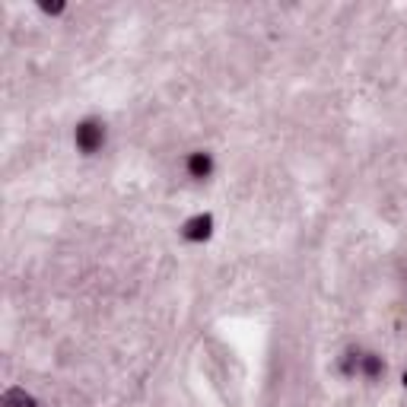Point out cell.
<instances>
[{
  "mask_svg": "<svg viewBox=\"0 0 407 407\" xmlns=\"http://www.w3.org/2000/svg\"><path fill=\"white\" fill-rule=\"evenodd\" d=\"M74 143L83 156H96L105 147V124L99 118H87V121L77 124L74 130Z\"/></svg>",
  "mask_w": 407,
  "mask_h": 407,
  "instance_id": "cell-1",
  "label": "cell"
},
{
  "mask_svg": "<svg viewBox=\"0 0 407 407\" xmlns=\"http://www.w3.org/2000/svg\"><path fill=\"white\" fill-rule=\"evenodd\" d=\"M4 407H38V404H35V398L26 395L23 389H10L4 395Z\"/></svg>",
  "mask_w": 407,
  "mask_h": 407,
  "instance_id": "cell-5",
  "label": "cell"
},
{
  "mask_svg": "<svg viewBox=\"0 0 407 407\" xmlns=\"http://www.w3.org/2000/svg\"><path fill=\"white\" fill-rule=\"evenodd\" d=\"M182 235H185L188 242H207L210 235H213V216H210V213H198V216H191V220H185Z\"/></svg>",
  "mask_w": 407,
  "mask_h": 407,
  "instance_id": "cell-3",
  "label": "cell"
},
{
  "mask_svg": "<svg viewBox=\"0 0 407 407\" xmlns=\"http://www.w3.org/2000/svg\"><path fill=\"white\" fill-rule=\"evenodd\" d=\"M382 372H385L382 357H376V353H363V357H359V376H366V379H379Z\"/></svg>",
  "mask_w": 407,
  "mask_h": 407,
  "instance_id": "cell-4",
  "label": "cell"
},
{
  "mask_svg": "<svg viewBox=\"0 0 407 407\" xmlns=\"http://www.w3.org/2000/svg\"><path fill=\"white\" fill-rule=\"evenodd\" d=\"M185 169H188V175H191L194 182H207L210 175H213V169H216L213 153H207V150H194V153H188Z\"/></svg>",
  "mask_w": 407,
  "mask_h": 407,
  "instance_id": "cell-2",
  "label": "cell"
},
{
  "mask_svg": "<svg viewBox=\"0 0 407 407\" xmlns=\"http://www.w3.org/2000/svg\"><path fill=\"white\" fill-rule=\"evenodd\" d=\"M404 389H407V372H404Z\"/></svg>",
  "mask_w": 407,
  "mask_h": 407,
  "instance_id": "cell-6",
  "label": "cell"
}]
</instances>
